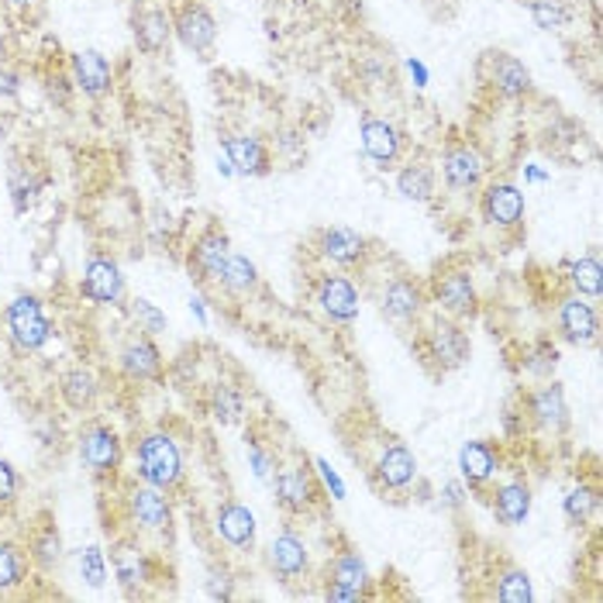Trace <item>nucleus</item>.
Wrapping results in <instances>:
<instances>
[{
	"mask_svg": "<svg viewBox=\"0 0 603 603\" xmlns=\"http://www.w3.org/2000/svg\"><path fill=\"white\" fill-rule=\"evenodd\" d=\"M318 252L335 262L342 269H352V266H362L365 256H369V239L359 235L356 228H324L321 239H318Z\"/></svg>",
	"mask_w": 603,
	"mask_h": 603,
	"instance_id": "obj_13",
	"label": "nucleus"
},
{
	"mask_svg": "<svg viewBox=\"0 0 603 603\" xmlns=\"http://www.w3.org/2000/svg\"><path fill=\"white\" fill-rule=\"evenodd\" d=\"M210 414L218 418L221 424H239L242 414H245V397L235 390V386L228 383H218L210 394Z\"/></svg>",
	"mask_w": 603,
	"mask_h": 603,
	"instance_id": "obj_35",
	"label": "nucleus"
},
{
	"mask_svg": "<svg viewBox=\"0 0 603 603\" xmlns=\"http://www.w3.org/2000/svg\"><path fill=\"white\" fill-rule=\"evenodd\" d=\"M493 514L500 524H508V528H517V524L528 521L531 514V490L524 483H503L497 486L493 493Z\"/></svg>",
	"mask_w": 603,
	"mask_h": 603,
	"instance_id": "obj_28",
	"label": "nucleus"
},
{
	"mask_svg": "<svg viewBox=\"0 0 603 603\" xmlns=\"http://www.w3.org/2000/svg\"><path fill=\"white\" fill-rule=\"evenodd\" d=\"M11 4H31V0H11Z\"/></svg>",
	"mask_w": 603,
	"mask_h": 603,
	"instance_id": "obj_49",
	"label": "nucleus"
},
{
	"mask_svg": "<svg viewBox=\"0 0 603 603\" xmlns=\"http://www.w3.org/2000/svg\"><path fill=\"white\" fill-rule=\"evenodd\" d=\"M435 187H438V177H435V169L427 166L424 159H411L397 172V190L403 193L407 201L427 204L435 197Z\"/></svg>",
	"mask_w": 603,
	"mask_h": 603,
	"instance_id": "obj_29",
	"label": "nucleus"
},
{
	"mask_svg": "<svg viewBox=\"0 0 603 603\" xmlns=\"http://www.w3.org/2000/svg\"><path fill=\"white\" fill-rule=\"evenodd\" d=\"M483 172V155L470 142H449V149L441 152V177L452 190H479Z\"/></svg>",
	"mask_w": 603,
	"mask_h": 603,
	"instance_id": "obj_8",
	"label": "nucleus"
},
{
	"mask_svg": "<svg viewBox=\"0 0 603 603\" xmlns=\"http://www.w3.org/2000/svg\"><path fill=\"white\" fill-rule=\"evenodd\" d=\"M25 573H28V562H25L22 549H14V544H0V590L22 587Z\"/></svg>",
	"mask_w": 603,
	"mask_h": 603,
	"instance_id": "obj_39",
	"label": "nucleus"
},
{
	"mask_svg": "<svg viewBox=\"0 0 603 603\" xmlns=\"http://www.w3.org/2000/svg\"><path fill=\"white\" fill-rule=\"evenodd\" d=\"M414 476H418L414 452L400 441L386 445V449L380 452V459H376V479H380L383 490H407V486L414 483Z\"/></svg>",
	"mask_w": 603,
	"mask_h": 603,
	"instance_id": "obj_19",
	"label": "nucleus"
},
{
	"mask_svg": "<svg viewBox=\"0 0 603 603\" xmlns=\"http://www.w3.org/2000/svg\"><path fill=\"white\" fill-rule=\"evenodd\" d=\"M228 294H252V290L259 286V269L252 266L245 256H235V252H231L228 256V262H224V269H221V280H218Z\"/></svg>",
	"mask_w": 603,
	"mask_h": 603,
	"instance_id": "obj_32",
	"label": "nucleus"
},
{
	"mask_svg": "<svg viewBox=\"0 0 603 603\" xmlns=\"http://www.w3.org/2000/svg\"><path fill=\"white\" fill-rule=\"evenodd\" d=\"M432 297L435 304L452 318H470L476 310V286L473 277L465 269H445L432 283Z\"/></svg>",
	"mask_w": 603,
	"mask_h": 603,
	"instance_id": "obj_7",
	"label": "nucleus"
},
{
	"mask_svg": "<svg viewBox=\"0 0 603 603\" xmlns=\"http://www.w3.org/2000/svg\"><path fill=\"white\" fill-rule=\"evenodd\" d=\"M459 470H462V479L470 486L490 483L500 470V459L493 452V445L490 441H465L462 452H459Z\"/></svg>",
	"mask_w": 603,
	"mask_h": 603,
	"instance_id": "obj_27",
	"label": "nucleus"
},
{
	"mask_svg": "<svg viewBox=\"0 0 603 603\" xmlns=\"http://www.w3.org/2000/svg\"><path fill=\"white\" fill-rule=\"evenodd\" d=\"M362 149L373 163H380L383 169L394 166L400 159V131L390 121L380 118H365L362 121Z\"/></svg>",
	"mask_w": 603,
	"mask_h": 603,
	"instance_id": "obj_23",
	"label": "nucleus"
},
{
	"mask_svg": "<svg viewBox=\"0 0 603 603\" xmlns=\"http://www.w3.org/2000/svg\"><path fill=\"white\" fill-rule=\"evenodd\" d=\"M224 155H228V163L242 172V177H266V172L272 169L269 149L259 139H252V134H228Z\"/></svg>",
	"mask_w": 603,
	"mask_h": 603,
	"instance_id": "obj_21",
	"label": "nucleus"
},
{
	"mask_svg": "<svg viewBox=\"0 0 603 603\" xmlns=\"http://www.w3.org/2000/svg\"><path fill=\"white\" fill-rule=\"evenodd\" d=\"M139 476L149 486H159V490H172L183 476V456L177 449V441L169 435L155 432L139 441Z\"/></svg>",
	"mask_w": 603,
	"mask_h": 603,
	"instance_id": "obj_1",
	"label": "nucleus"
},
{
	"mask_svg": "<svg viewBox=\"0 0 603 603\" xmlns=\"http://www.w3.org/2000/svg\"><path fill=\"white\" fill-rule=\"evenodd\" d=\"M318 470H321L324 483H328V486H332V490H335V497L342 500V497H345V486H342V479H338V476H335L332 470H328V462H318Z\"/></svg>",
	"mask_w": 603,
	"mask_h": 603,
	"instance_id": "obj_47",
	"label": "nucleus"
},
{
	"mask_svg": "<svg viewBox=\"0 0 603 603\" xmlns=\"http://www.w3.org/2000/svg\"><path fill=\"white\" fill-rule=\"evenodd\" d=\"M214 528H218V535L228 544H235V549H248V544L256 541V514H252L248 508H242V503H221L218 517H214Z\"/></svg>",
	"mask_w": 603,
	"mask_h": 603,
	"instance_id": "obj_26",
	"label": "nucleus"
},
{
	"mask_svg": "<svg viewBox=\"0 0 603 603\" xmlns=\"http://www.w3.org/2000/svg\"><path fill=\"white\" fill-rule=\"evenodd\" d=\"M118 365L128 380L145 383V380H155L163 373V352H159V345L152 342V335H131L121 345Z\"/></svg>",
	"mask_w": 603,
	"mask_h": 603,
	"instance_id": "obj_16",
	"label": "nucleus"
},
{
	"mask_svg": "<svg viewBox=\"0 0 603 603\" xmlns=\"http://www.w3.org/2000/svg\"><path fill=\"white\" fill-rule=\"evenodd\" d=\"M231 256V242L221 228H207L190 248V277L197 283H218L221 269Z\"/></svg>",
	"mask_w": 603,
	"mask_h": 603,
	"instance_id": "obj_6",
	"label": "nucleus"
},
{
	"mask_svg": "<svg viewBox=\"0 0 603 603\" xmlns=\"http://www.w3.org/2000/svg\"><path fill=\"white\" fill-rule=\"evenodd\" d=\"M380 310L397 324H414L424 315V290L411 277H394L380 294Z\"/></svg>",
	"mask_w": 603,
	"mask_h": 603,
	"instance_id": "obj_10",
	"label": "nucleus"
},
{
	"mask_svg": "<svg viewBox=\"0 0 603 603\" xmlns=\"http://www.w3.org/2000/svg\"><path fill=\"white\" fill-rule=\"evenodd\" d=\"M524 411H528V418L538 427H549V432H562L569 424V403L559 383H544L538 390H531L524 397Z\"/></svg>",
	"mask_w": 603,
	"mask_h": 603,
	"instance_id": "obj_14",
	"label": "nucleus"
},
{
	"mask_svg": "<svg viewBox=\"0 0 603 603\" xmlns=\"http://www.w3.org/2000/svg\"><path fill=\"white\" fill-rule=\"evenodd\" d=\"M596 503H600L596 490H590V486H576V490H569V497H566L562 508H566V517L573 524H587L593 517V511H596Z\"/></svg>",
	"mask_w": 603,
	"mask_h": 603,
	"instance_id": "obj_40",
	"label": "nucleus"
},
{
	"mask_svg": "<svg viewBox=\"0 0 603 603\" xmlns=\"http://www.w3.org/2000/svg\"><path fill=\"white\" fill-rule=\"evenodd\" d=\"M531 579L528 573H521V569H508L500 576L497 582V600H508V603H524V600H531Z\"/></svg>",
	"mask_w": 603,
	"mask_h": 603,
	"instance_id": "obj_41",
	"label": "nucleus"
},
{
	"mask_svg": "<svg viewBox=\"0 0 603 603\" xmlns=\"http://www.w3.org/2000/svg\"><path fill=\"white\" fill-rule=\"evenodd\" d=\"M73 80H76V87H80L84 93L104 97V93L111 90V84H114L111 63H107L97 49L76 52V55H73Z\"/></svg>",
	"mask_w": 603,
	"mask_h": 603,
	"instance_id": "obj_24",
	"label": "nucleus"
},
{
	"mask_svg": "<svg viewBox=\"0 0 603 603\" xmlns=\"http://www.w3.org/2000/svg\"><path fill=\"white\" fill-rule=\"evenodd\" d=\"M128 508H131V517L142 524V528L149 531H163L169 528V500L166 493L159 490V486H131V493H128Z\"/></svg>",
	"mask_w": 603,
	"mask_h": 603,
	"instance_id": "obj_20",
	"label": "nucleus"
},
{
	"mask_svg": "<svg viewBox=\"0 0 603 603\" xmlns=\"http://www.w3.org/2000/svg\"><path fill=\"white\" fill-rule=\"evenodd\" d=\"M524 365H528V373L544 380L552 376V369L559 365V348L552 342H535V348L528 352V359H524Z\"/></svg>",
	"mask_w": 603,
	"mask_h": 603,
	"instance_id": "obj_42",
	"label": "nucleus"
},
{
	"mask_svg": "<svg viewBox=\"0 0 603 603\" xmlns=\"http://www.w3.org/2000/svg\"><path fill=\"white\" fill-rule=\"evenodd\" d=\"M80 459L93 476H114L121 465V441L107 424H90L80 435Z\"/></svg>",
	"mask_w": 603,
	"mask_h": 603,
	"instance_id": "obj_5",
	"label": "nucleus"
},
{
	"mask_svg": "<svg viewBox=\"0 0 603 603\" xmlns=\"http://www.w3.org/2000/svg\"><path fill=\"white\" fill-rule=\"evenodd\" d=\"M555 324L566 342L573 345H593L600 338V318L593 304H587L579 294L576 297H566L555 310Z\"/></svg>",
	"mask_w": 603,
	"mask_h": 603,
	"instance_id": "obj_11",
	"label": "nucleus"
},
{
	"mask_svg": "<svg viewBox=\"0 0 603 603\" xmlns=\"http://www.w3.org/2000/svg\"><path fill=\"white\" fill-rule=\"evenodd\" d=\"M28 552H31V562H35V566L55 569V566H60V559H63V541H60V531H55L52 524H46V528H38V531L31 535Z\"/></svg>",
	"mask_w": 603,
	"mask_h": 603,
	"instance_id": "obj_34",
	"label": "nucleus"
},
{
	"mask_svg": "<svg viewBox=\"0 0 603 603\" xmlns=\"http://www.w3.org/2000/svg\"><path fill=\"white\" fill-rule=\"evenodd\" d=\"M38 190H42V177L31 169V166H14L11 169V197L17 210H28L38 197Z\"/></svg>",
	"mask_w": 603,
	"mask_h": 603,
	"instance_id": "obj_36",
	"label": "nucleus"
},
{
	"mask_svg": "<svg viewBox=\"0 0 603 603\" xmlns=\"http://www.w3.org/2000/svg\"><path fill=\"white\" fill-rule=\"evenodd\" d=\"M8 335L11 342L22 348V352H35V348H42L52 335V324L42 315V304L31 294H22L8 304Z\"/></svg>",
	"mask_w": 603,
	"mask_h": 603,
	"instance_id": "obj_2",
	"label": "nucleus"
},
{
	"mask_svg": "<svg viewBox=\"0 0 603 603\" xmlns=\"http://www.w3.org/2000/svg\"><path fill=\"white\" fill-rule=\"evenodd\" d=\"M479 210H483L486 224L517 228L524 221V193L514 183H490L483 190Z\"/></svg>",
	"mask_w": 603,
	"mask_h": 603,
	"instance_id": "obj_12",
	"label": "nucleus"
},
{
	"mask_svg": "<svg viewBox=\"0 0 603 603\" xmlns=\"http://www.w3.org/2000/svg\"><path fill=\"white\" fill-rule=\"evenodd\" d=\"M424 362H432L438 373H452L465 359H470V338L456 321H438L421 342Z\"/></svg>",
	"mask_w": 603,
	"mask_h": 603,
	"instance_id": "obj_3",
	"label": "nucleus"
},
{
	"mask_svg": "<svg viewBox=\"0 0 603 603\" xmlns=\"http://www.w3.org/2000/svg\"><path fill=\"white\" fill-rule=\"evenodd\" d=\"M114 573H118V582L125 590H134L149 579V559L139 549H131V544H121L114 552Z\"/></svg>",
	"mask_w": 603,
	"mask_h": 603,
	"instance_id": "obj_33",
	"label": "nucleus"
},
{
	"mask_svg": "<svg viewBox=\"0 0 603 603\" xmlns=\"http://www.w3.org/2000/svg\"><path fill=\"white\" fill-rule=\"evenodd\" d=\"M328 582H342L348 590H359L362 596H369V569L359 559V552H338L328 566Z\"/></svg>",
	"mask_w": 603,
	"mask_h": 603,
	"instance_id": "obj_31",
	"label": "nucleus"
},
{
	"mask_svg": "<svg viewBox=\"0 0 603 603\" xmlns=\"http://www.w3.org/2000/svg\"><path fill=\"white\" fill-rule=\"evenodd\" d=\"M134 42L145 55H159L169 46V35H172V17L163 8H142L134 14Z\"/></svg>",
	"mask_w": 603,
	"mask_h": 603,
	"instance_id": "obj_25",
	"label": "nucleus"
},
{
	"mask_svg": "<svg viewBox=\"0 0 603 603\" xmlns=\"http://www.w3.org/2000/svg\"><path fill=\"white\" fill-rule=\"evenodd\" d=\"M84 297H90L93 304H118L125 297V277L118 262L90 259L84 269Z\"/></svg>",
	"mask_w": 603,
	"mask_h": 603,
	"instance_id": "obj_18",
	"label": "nucleus"
},
{
	"mask_svg": "<svg viewBox=\"0 0 603 603\" xmlns=\"http://www.w3.org/2000/svg\"><path fill=\"white\" fill-rule=\"evenodd\" d=\"M483 66L490 69V76H486V80H490L493 90L503 93V97H524V93L531 90L528 66H524L521 60H514V55H508V52H486Z\"/></svg>",
	"mask_w": 603,
	"mask_h": 603,
	"instance_id": "obj_17",
	"label": "nucleus"
},
{
	"mask_svg": "<svg viewBox=\"0 0 603 603\" xmlns=\"http://www.w3.org/2000/svg\"><path fill=\"white\" fill-rule=\"evenodd\" d=\"M17 493V473L11 470V462L0 459V503H11Z\"/></svg>",
	"mask_w": 603,
	"mask_h": 603,
	"instance_id": "obj_45",
	"label": "nucleus"
},
{
	"mask_svg": "<svg viewBox=\"0 0 603 603\" xmlns=\"http://www.w3.org/2000/svg\"><path fill=\"white\" fill-rule=\"evenodd\" d=\"M172 31H177V38L190 52H207L214 46V38H218V22H214V14L204 4L187 0L177 11V17H172Z\"/></svg>",
	"mask_w": 603,
	"mask_h": 603,
	"instance_id": "obj_9",
	"label": "nucleus"
},
{
	"mask_svg": "<svg viewBox=\"0 0 603 603\" xmlns=\"http://www.w3.org/2000/svg\"><path fill=\"white\" fill-rule=\"evenodd\" d=\"M272 490H277V503L286 514H307L310 508L318 503V486L315 476L304 462H286L277 470V483H272Z\"/></svg>",
	"mask_w": 603,
	"mask_h": 603,
	"instance_id": "obj_4",
	"label": "nucleus"
},
{
	"mask_svg": "<svg viewBox=\"0 0 603 603\" xmlns=\"http://www.w3.org/2000/svg\"><path fill=\"white\" fill-rule=\"evenodd\" d=\"M569 283H573V290L579 297H600L603 294V269H600V262L593 256L573 262Z\"/></svg>",
	"mask_w": 603,
	"mask_h": 603,
	"instance_id": "obj_37",
	"label": "nucleus"
},
{
	"mask_svg": "<svg viewBox=\"0 0 603 603\" xmlns=\"http://www.w3.org/2000/svg\"><path fill=\"white\" fill-rule=\"evenodd\" d=\"M528 11L535 17V25L544 31H559L569 25V8L566 0H528Z\"/></svg>",
	"mask_w": 603,
	"mask_h": 603,
	"instance_id": "obj_38",
	"label": "nucleus"
},
{
	"mask_svg": "<svg viewBox=\"0 0 603 603\" xmlns=\"http://www.w3.org/2000/svg\"><path fill=\"white\" fill-rule=\"evenodd\" d=\"M318 304L332 321L352 324L359 318V290L348 277H321L318 280Z\"/></svg>",
	"mask_w": 603,
	"mask_h": 603,
	"instance_id": "obj_15",
	"label": "nucleus"
},
{
	"mask_svg": "<svg viewBox=\"0 0 603 603\" xmlns=\"http://www.w3.org/2000/svg\"><path fill=\"white\" fill-rule=\"evenodd\" d=\"M131 318L139 321V332H145V335H155V332H163L166 328V315L163 310H155L149 300H131Z\"/></svg>",
	"mask_w": 603,
	"mask_h": 603,
	"instance_id": "obj_44",
	"label": "nucleus"
},
{
	"mask_svg": "<svg viewBox=\"0 0 603 603\" xmlns=\"http://www.w3.org/2000/svg\"><path fill=\"white\" fill-rule=\"evenodd\" d=\"M80 573H84V579L90 582L93 590L104 587V579H107V562H104V552L97 549V544H90V549L80 552Z\"/></svg>",
	"mask_w": 603,
	"mask_h": 603,
	"instance_id": "obj_43",
	"label": "nucleus"
},
{
	"mask_svg": "<svg viewBox=\"0 0 603 603\" xmlns=\"http://www.w3.org/2000/svg\"><path fill=\"white\" fill-rule=\"evenodd\" d=\"M269 569L283 576V579H297L300 573H307L310 566V552H307V544L294 535V531H283L269 541Z\"/></svg>",
	"mask_w": 603,
	"mask_h": 603,
	"instance_id": "obj_22",
	"label": "nucleus"
},
{
	"mask_svg": "<svg viewBox=\"0 0 603 603\" xmlns=\"http://www.w3.org/2000/svg\"><path fill=\"white\" fill-rule=\"evenodd\" d=\"M324 600H345V603H356V600H365L359 590H348L342 582H328L324 587Z\"/></svg>",
	"mask_w": 603,
	"mask_h": 603,
	"instance_id": "obj_46",
	"label": "nucleus"
},
{
	"mask_svg": "<svg viewBox=\"0 0 603 603\" xmlns=\"http://www.w3.org/2000/svg\"><path fill=\"white\" fill-rule=\"evenodd\" d=\"M60 394L69 411H90L97 400V380L90 369H69L60 380Z\"/></svg>",
	"mask_w": 603,
	"mask_h": 603,
	"instance_id": "obj_30",
	"label": "nucleus"
},
{
	"mask_svg": "<svg viewBox=\"0 0 603 603\" xmlns=\"http://www.w3.org/2000/svg\"><path fill=\"white\" fill-rule=\"evenodd\" d=\"M445 503H449V508H459V503H462V486L459 483L445 486Z\"/></svg>",
	"mask_w": 603,
	"mask_h": 603,
	"instance_id": "obj_48",
	"label": "nucleus"
}]
</instances>
